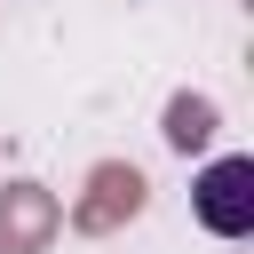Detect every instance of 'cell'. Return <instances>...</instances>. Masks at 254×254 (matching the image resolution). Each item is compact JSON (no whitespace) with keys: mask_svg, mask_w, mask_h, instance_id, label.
Instances as JSON below:
<instances>
[{"mask_svg":"<svg viewBox=\"0 0 254 254\" xmlns=\"http://www.w3.org/2000/svg\"><path fill=\"white\" fill-rule=\"evenodd\" d=\"M143 206H151V175H143L135 159H95L87 183H79V198L64 206V222H71L79 238H119Z\"/></svg>","mask_w":254,"mask_h":254,"instance_id":"6da1fadb","label":"cell"},{"mask_svg":"<svg viewBox=\"0 0 254 254\" xmlns=\"http://www.w3.org/2000/svg\"><path fill=\"white\" fill-rule=\"evenodd\" d=\"M190 214H198V230H214V238H246V230H254V159H246V151L206 159L198 183H190Z\"/></svg>","mask_w":254,"mask_h":254,"instance_id":"7a4b0ae2","label":"cell"},{"mask_svg":"<svg viewBox=\"0 0 254 254\" xmlns=\"http://www.w3.org/2000/svg\"><path fill=\"white\" fill-rule=\"evenodd\" d=\"M64 238V198L32 175H8L0 183V254H48Z\"/></svg>","mask_w":254,"mask_h":254,"instance_id":"3957f363","label":"cell"},{"mask_svg":"<svg viewBox=\"0 0 254 254\" xmlns=\"http://www.w3.org/2000/svg\"><path fill=\"white\" fill-rule=\"evenodd\" d=\"M159 135H167V151H206L214 135H222V103L214 95H198V87H175L167 95V111H159Z\"/></svg>","mask_w":254,"mask_h":254,"instance_id":"277c9868","label":"cell"}]
</instances>
